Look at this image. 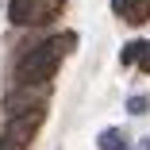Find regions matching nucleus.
I'll list each match as a JSON object with an SVG mask.
<instances>
[{"instance_id":"f257e3e1","label":"nucleus","mask_w":150,"mask_h":150,"mask_svg":"<svg viewBox=\"0 0 150 150\" xmlns=\"http://www.w3.org/2000/svg\"><path fill=\"white\" fill-rule=\"evenodd\" d=\"M73 46H77V35H73V31L58 35V39H50V42H42V46H35L31 54L19 58L16 81H19V85H42V81H50L54 69H58V62H62V54H69Z\"/></svg>"},{"instance_id":"f03ea898","label":"nucleus","mask_w":150,"mask_h":150,"mask_svg":"<svg viewBox=\"0 0 150 150\" xmlns=\"http://www.w3.org/2000/svg\"><path fill=\"white\" fill-rule=\"evenodd\" d=\"M62 8H66V0H12V4H8V16L19 27H39V23L54 19Z\"/></svg>"},{"instance_id":"7ed1b4c3","label":"nucleus","mask_w":150,"mask_h":150,"mask_svg":"<svg viewBox=\"0 0 150 150\" xmlns=\"http://www.w3.org/2000/svg\"><path fill=\"white\" fill-rule=\"evenodd\" d=\"M42 123V108H35V112H27V115H16L12 123H8V135H4V142H12V146H19L23 150V142L35 135V127Z\"/></svg>"},{"instance_id":"20e7f679","label":"nucleus","mask_w":150,"mask_h":150,"mask_svg":"<svg viewBox=\"0 0 150 150\" xmlns=\"http://www.w3.org/2000/svg\"><path fill=\"white\" fill-rule=\"evenodd\" d=\"M39 100H42V88L23 85V88H12V93L4 96V108H8V115L16 119V115H27L31 108H39Z\"/></svg>"},{"instance_id":"39448f33","label":"nucleus","mask_w":150,"mask_h":150,"mask_svg":"<svg viewBox=\"0 0 150 150\" xmlns=\"http://www.w3.org/2000/svg\"><path fill=\"white\" fill-rule=\"evenodd\" d=\"M112 12L123 16L127 23H146L150 19V0H112Z\"/></svg>"},{"instance_id":"423d86ee","label":"nucleus","mask_w":150,"mask_h":150,"mask_svg":"<svg viewBox=\"0 0 150 150\" xmlns=\"http://www.w3.org/2000/svg\"><path fill=\"white\" fill-rule=\"evenodd\" d=\"M100 150H127V139L119 135L115 127H108V131L100 135Z\"/></svg>"},{"instance_id":"0eeeda50","label":"nucleus","mask_w":150,"mask_h":150,"mask_svg":"<svg viewBox=\"0 0 150 150\" xmlns=\"http://www.w3.org/2000/svg\"><path fill=\"white\" fill-rule=\"evenodd\" d=\"M139 46H142V42H127V46H123V54H119V62H123V66L139 62Z\"/></svg>"},{"instance_id":"6e6552de","label":"nucleus","mask_w":150,"mask_h":150,"mask_svg":"<svg viewBox=\"0 0 150 150\" xmlns=\"http://www.w3.org/2000/svg\"><path fill=\"white\" fill-rule=\"evenodd\" d=\"M146 108H150V100H146V96H131V100H127V112H131V115H142Z\"/></svg>"},{"instance_id":"1a4fd4ad","label":"nucleus","mask_w":150,"mask_h":150,"mask_svg":"<svg viewBox=\"0 0 150 150\" xmlns=\"http://www.w3.org/2000/svg\"><path fill=\"white\" fill-rule=\"evenodd\" d=\"M139 66H142V73H150V42L139 46Z\"/></svg>"}]
</instances>
